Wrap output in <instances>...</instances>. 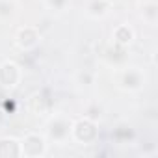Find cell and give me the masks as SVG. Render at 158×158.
Returning <instances> with one entry per match:
<instances>
[{
	"mask_svg": "<svg viewBox=\"0 0 158 158\" xmlns=\"http://www.w3.org/2000/svg\"><path fill=\"white\" fill-rule=\"evenodd\" d=\"M71 136L78 141V143H93L97 141L99 138V130H97V123L89 117H82V119H78L76 123L71 125Z\"/></svg>",
	"mask_w": 158,
	"mask_h": 158,
	"instance_id": "1",
	"label": "cell"
},
{
	"mask_svg": "<svg viewBox=\"0 0 158 158\" xmlns=\"http://www.w3.org/2000/svg\"><path fill=\"white\" fill-rule=\"evenodd\" d=\"M47 152V139L41 134H28L21 141V156L37 158Z\"/></svg>",
	"mask_w": 158,
	"mask_h": 158,
	"instance_id": "2",
	"label": "cell"
},
{
	"mask_svg": "<svg viewBox=\"0 0 158 158\" xmlns=\"http://www.w3.org/2000/svg\"><path fill=\"white\" fill-rule=\"evenodd\" d=\"M71 121L67 117H61V115H56L48 121L47 125V134L52 141L56 143H63L69 136H71Z\"/></svg>",
	"mask_w": 158,
	"mask_h": 158,
	"instance_id": "3",
	"label": "cell"
},
{
	"mask_svg": "<svg viewBox=\"0 0 158 158\" xmlns=\"http://www.w3.org/2000/svg\"><path fill=\"white\" fill-rule=\"evenodd\" d=\"M119 86L128 91H138L145 86V74L136 67H128L119 73Z\"/></svg>",
	"mask_w": 158,
	"mask_h": 158,
	"instance_id": "4",
	"label": "cell"
},
{
	"mask_svg": "<svg viewBox=\"0 0 158 158\" xmlns=\"http://www.w3.org/2000/svg\"><path fill=\"white\" fill-rule=\"evenodd\" d=\"M21 82V67L15 61H4L0 63V86L6 89L17 88Z\"/></svg>",
	"mask_w": 158,
	"mask_h": 158,
	"instance_id": "5",
	"label": "cell"
},
{
	"mask_svg": "<svg viewBox=\"0 0 158 158\" xmlns=\"http://www.w3.org/2000/svg\"><path fill=\"white\" fill-rule=\"evenodd\" d=\"M39 39H41V34H39V30H37L35 26H23V28L17 32V35H15V43H17L23 50L34 48V47L39 43Z\"/></svg>",
	"mask_w": 158,
	"mask_h": 158,
	"instance_id": "6",
	"label": "cell"
},
{
	"mask_svg": "<svg viewBox=\"0 0 158 158\" xmlns=\"http://www.w3.org/2000/svg\"><path fill=\"white\" fill-rule=\"evenodd\" d=\"M110 0H88L86 4V13L93 19H99V17H104L108 11H110Z\"/></svg>",
	"mask_w": 158,
	"mask_h": 158,
	"instance_id": "7",
	"label": "cell"
},
{
	"mask_svg": "<svg viewBox=\"0 0 158 158\" xmlns=\"http://www.w3.org/2000/svg\"><path fill=\"white\" fill-rule=\"evenodd\" d=\"M114 41L117 47H128L134 41V30L128 24H119L114 30Z\"/></svg>",
	"mask_w": 158,
	"mask_h": 158,
	"instance_id": "8",
	"label": "cell"
},
{
	"mask_svg": "<svg viewBox=\"0 0 158 158\" xmlns=\"http://www.w3.org/2000/svg\"><path fill=\"white\" fill-rule=\"evenodd\" d=\"M8 156H21V141L15 138H2L0 139V158Z\"/></svg>",
	"mask_w": 158,
	"mask_h": 158,
	"instance_id": "9",
	"label": "cell"
},
{
	"mask_svg": "<svg viewBox=\"0 0 158 158\" xmlns=\"http://www.w3.org/2000/svg\"><path fill=\"white\" fill-rule=\"evenodd\" d=\"M15 8L13 0H0V21H8L15 13Z\"/></svg>",
	"mask_w": 158,
	"mask_h": 158,
	"instance_id": "10",
	"label": "cell"
},
{
	"mask_svg": "<svg viewBox=\"0 0 158 158\" xmlns=\"http://www.w3.org/2000/svg\"><path fill=\"white\" fill-rule=\"evenodd\" d=\"M156 15H158V11H156V4H154V2H149V4L143 6V10H141V17H143L147 23L154 24V23H156Z\"/></svg>",
	"mask_w": 158,
	"mask_h": 158,
	"instance_id": "11",
	"label": "cell"
},
{
	"mask_svg": "<svg viewBox=\"0 0 158 158\" xmlns=\"http://www.w3.org/2000/svg\"><path fill=\"white\" fill-rule=\"evenodd\" d=\"M76 80H78V84L80 86H91L93 84V73H89V71H80L76 74Z\"/></svg>",
	"mask_w": 158,
	"mask_h": 158,
	"instance_id": "12",
	"label": "cell"
},
{
	"mask_svg": "<svg viewBox=\"0 0 158 158\" xmlns=\"http://www.w3.org/2000/svg\"><path fill=\"white\" fill-rule=\"evenodd\" d=\"M45 2L52 11H63L69 4V0H45Z\"/></svg>",
	"mask_w": 158,
	"mask_h": 158,
	"instance_id": "13",
	"label": "cell"
}]
</instances>
